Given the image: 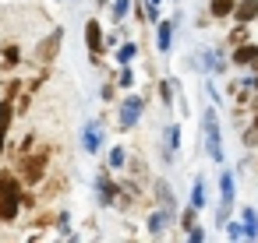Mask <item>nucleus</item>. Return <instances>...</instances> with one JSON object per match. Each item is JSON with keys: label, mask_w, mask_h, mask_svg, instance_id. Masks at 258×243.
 <instances>
[{"label": "nucleus", "mask_w": 258, "mask_h": 243, "mask_svg": "<svg viewBox=\"0 0 258 243\" xmlns=\"http://www.w3.org/2000/svg\"><path fill=\"white\" fill-rule=\"evenodd\" d=\"M202 127H205V148H209V155L219 162V159H223V141H219V124H216V113H212V109L202 113Z\"/></svg>", "instance_id": "1"}, {"label": "nucleus", "mask_w": 258, "mask_h": 243, "mask_svg": "<svg viewBox=\"0 0 258 243\" xmlns=\"http://www.w3.org/2000/svg\"><path fill=\"white\" fill-rule=\"evenodd\" d=\"M43 166H46V155H36V159H29V162H25V169H22V176H25L29 183H36V180L43 176Z\"/></svg>", "instance_id": "2"}, {"label": "nucleus", "mask_w": 258, "mask_h": 243, "mask_svg": "<svg viewBox=\"0 0 258 243\" xmlns=\"http://www.w3.org/2000/svg\"><path fill=\"white\" fill-rule=\"evenodd\" d=\"M138 113H142V99H127V102H124V109H120V124H124V127H131V124L138 120Z\"/></svg>", "instance_id": "3"}, {"label": "nucleus", "mask_w": 258, "mask_h": 243, "mask_svg": "<svg viewBox=\"0 0 258 243\" xmlns=\"http://www.w3.org/2000/svg\"><path fill=\"white\" fill-rule=\"evenodd\" d=\"M233 11H237V18H240V22H247V18H254V15H258V0H240Z\"/></svg>", "instance_id": "4"}, {"label": "nucleus", "mask_w": 258, "mask_h": 243, "mask_svg": "<svg viewBox=\"0 0 258 243\" xmlns=\"http://www.w3.org/2000/svg\"><path fill=\"white\" fill-rule=\"evenodd\" d=\"M85 43H89L92 50L103 46V36H99V25H96V22H89V29H85Z\"/></svg>", "instance_id": "5"}, {"label": "nucleus", "mask_w": 258, "mask_h": 243, "mask_svg": "<svg viewBox=\"0 0 258 243\" xmlns=\"http://www.w3.org/2000/svg\"><path fill=\"white\" fill-rule=\"evenodd\" d=\"M60 39H64V36H60V32H53V36H50V43H43V46H39V57H43V60H50V57H53V50L60 46Z\"/></svg>", "instance_id": "6"}, {"label": "nucleus", "mask_w": 258, "mask_h": 243, "mask_svg": "<svg viewBox=\"0 0 258 243\" xmlns=\"http://www.w3.org/2000/svg\"><path fill=\"white\" fill-rule=\"evenodd\" d=\"M258 57V46H240L237 53H233V64H251Z\"/></svg>", "instance_id": "7"}, {"label": "nucleus", "mask_w": 258, "mask_h": 243, "mask_svg": "<svg viewBox=\"0 0 258 243\" xmlns=\"http://www.w3.org/2000/svg\"><path fill=\"white\" fill-rule=\"evenodd\" d=\"M18 197L15 194H8V197H0V215L4 218H15V211H18V204H15Z\"/></svg>", "instance_id": "8"}, {"label": "nucleus", "mask_w": 258, "mask_h": 243, "mask_svg": "<svg viewBox=\"0 0 258 243\" xmlns=\"http://www.w3.org/2000/svg\"><path fill=\"white\" fill-rule=\"evenodd\" d=\"M85 148H89V152H96V148H99V124L85 127Z\"/></svg>", "instance_id": "9"}, {"label": "nucleus", "mask_w": 258, "mask_h": 243, "mask_svg": "<svg viewBox=\"0 0 258 243\" xmlns=\"http://www.w3.org/2000/svg\"><path fill=\"white\" fill-rule=\"evenodd\" d=\"M230 201H233V180H230V173H226V176H223V218H226Z\"/></svg>", "instance_id": "10"}, {"label": "nucleus", "mask_w": 258, "mask_h": 243, "mask_svg": "<svg viewBox=\"0 0 258 243\" xmlns=\"http://www.w3.org/2000/svg\"><path fill=\"white\" fill-rule=\"evenodd\" d=\"M237 4H233V0H212V15L216 18H223V15H230Z\"/></svg>", "instance_id": "11"}, {"label": "nucleus", "mask_w": 258, "mask_h": 243, "mask_svg": "<svg viewBox=\"0 0 258 243\" xmlns=\"http://www.w3.org/2000/svg\"><path fill=\"white\" fill-rule=\"evenodd\" d=\"M170 32H173V25H170V22H166V25H159V50H163V53L170 50Z\"/></svg>", "instance_id": "12"}, {"label": "nucleus", "mask_w": 258, "mask_h": 243, "mask_svg": "<svg viewBox=\"0 0 258 243\" xmlns=\"http://www.w3.org/2000/svg\"><path fill=\"white\" fill-rule=\"evenodd\" d=\"M191 204H195V208H202V204H205V183H202V180L195 183V194H191Z\"/></svg>", "instance_id": "13"}, {"label": "nucleus", "mask_w": 258, "mask_h": 243, "mask_svg": "<svg viewBox=\"0 0 258 243\" xmlns=\"http://www.w3.org/2000/svg\"><path fill=\"white\" fill-rule=\"evenodd\" d=\"M110 15H113V18H124V15H127V0H113V4H110Z\"/></svg>", "instance_id": "14"}, {"label": "nucleus", "mask_w": 258, "mask_h": 243, "mask_svg": "<svg viewBox=\"0 0 258 243\" xmlns=\"http://www.w3.org/2000/svg\"><path fill=\"white\" fill-rule=\"evenodd\" d=\"M8 124H11V106L0 102V131H8Z\"/></svg>", "instance_id": "15"}, {"label": "nucleus", "mask_w": 258, "mask_h": 243, "mask_svg": "<svg viewBox=\"0 0 258 243\" xmlns=\"http://www.w3.org/2000/svg\"><path fill=\"white\" fill-rule=\"evenodd\" d=\"M131 57H135V46H124V50H120V64H127Z\"/></svg>", "instance_id": "16"}, {"label": "nucleus", "mask_w": 258, "mask_h": 243, "mask_svg": "<svg viewBox=\"0 0 258 243\" xmlns=\"http://www.w3.org/2000/svg\"><path fill=\"white\" fill-rule=\"evenodd\" d=\"M110 162H113V166H120V162H124V152H120V148H113V152H110Z\"/></svg>", "instance_id": "17"}]
</instances>
